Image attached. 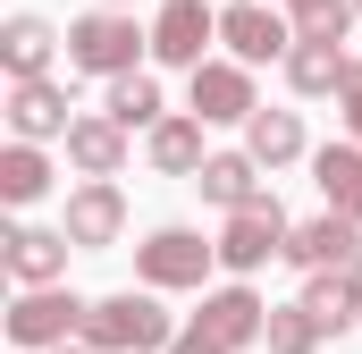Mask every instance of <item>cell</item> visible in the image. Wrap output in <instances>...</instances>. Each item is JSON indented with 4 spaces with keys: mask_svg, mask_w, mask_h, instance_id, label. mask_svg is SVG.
Here are the masks:
<instances>
[{
    "mask_svg": "<svg viewBox=\"0 0 362 354\" xmlns=\"http://www.w3.org/2000/svg\"><path fill=\"white\" fill-rule=\"evenodd\" d=\"M286 236H295V219L278 211V194H262V202L228 211V228H219V270L253 278L262 262H286Z\"/></svg>",
    "mask_w": 362,
    "mask_h": 354,
    "instance_id": "cell-4",
    "label": "cell"
},
{
    "mask_svg": "<svg viewBox=\"0 0 362 354\" xmlns=\"http://www.w3.org/2000/svg\"><path fill=\"white\" fill-rule=\"evenodd\" d=\"M42 194H51V161H42V144H25V135H17V144L0 152V202H17V211H25V202H42Z\"/></svg>",
    "mask_w": 362,
    "mask_h": 354,
    "instance_id": "cell-21",
    "label": "cell"
},
{
    "mask_svg": "<svg viewBox=\"0 0 362 354\" xmlns=\"http://www.w3.org/2000/svg\"><path fill=\"white\" fill-rule=\"evenodd\" d=\"M346 295H354V312H362V262H346Z\"/></svg>",
    "mask_w": 362,
    "mask_h": 354,
    "instance_id": "cell-28",
    "label": "cell"
},
{
    "mask_svg": "<svg viewBox=\"0 0 362 354\" xmlns=\"http://www.w3.org/2000/svg\"><path fill=\"white\" fill-rule=\"evenodd\" d=\"M185 76H194V118H202V127H245V118L262 110L245 59H202V68H185Z\"/></svg>",
    "mask_w": 362,
    "mask_h": 354,
    "instance_id": "cell-8",
    "label": "cell"
},
{
    "mask_svg": "<svg viewBox=\"0 0 362 354\" xmlns=\"http://www.w3.org/2000/svg\"><path fill=\"white\" fill-rule=\"evenodd\" d=\"M51 51H59V34H51L34 8H17V17L0 25V68H8V76H51Z\"/></svg>",
    "mask_w": 362,
    "mask_h": 354,
    "instance_id": "cell-19",
    "label": "cell"
},
{
    "mask_svg": "<svg viewBox=\"0 0 362 354\" xmlns=\"http://www.w3.org/2000/svg\"><path fill=\"white\" fill-rule=\"evenodd\" d=\"M85 295L76 287H25L17 304H8V346H25V354H51V346H68V338H85Z\"/></svg>",
    "mask_w": 362,
    "mask_h": 354,
    "instance_id": "cell-3",
    "label": "cell"
},
{
    "mask_svg": "<svg viewBox=\"0 0 362 354\" xmlns=\"http://www.w3.org/2000/svg\"><path fill=\"white\" fill-rule=\"evenodd\" d=\"M101 110H110V118H118L127 135H135V127H160V118H169V110H160V85H152L144 68H127V76H110V101H101Z\"/></svg>",
    "mask_w": 362,
    "mask_h": 354,
    "instance_id": "cell-22",
    "label": "cell"
},
{
    "mask_svg": "<svg viewBox=\"0 0 362 354\" xmlns=\"http://www.w3.org/2000/svg\"><path fill=\"white\" fill-rule=\"evenodd\" d=\"M194 321H202V329H211L228 354H245V346H262V338H270V304H262L245 278H228V287H202V312H194Z\"/></svg>",
    "mask_w": 362,
    "mask_h": 354,
    "instance_id": "cell-7",
    "label": "cell"
},
{
    "mask_svg": "<svg viewBox=\"0 0 362 354\" xmlns=\"http://www.w3.org/2000/svg\"><path fill=\"white\" fill-rule=\"evenodd\" d=\"M320 338H329V329L312 321L303 295H295V304H270V338H262L270 354H320Z\"/></svg>",
    "mask_w": 362,
    "mask_h": 354,
    "instance_id": "cell-24",
    "label": "cell"
},
{
    "mask_svg": "<svg viewBox=\"0 0 362 354\" xmlns=\"http://www.w3.org/2000/svg\"><path fill=\"white\" fill-rule=\"evenodd\" d=\"M354 17H362V0H354Z\"/></svg>",
    "mask_w": 362,
    "mask_h": 354,
    "instance_id": "cell-31",
    "label": "cell"
},
{
    "mask_svg": "<svg viewBox=\"0 0 362 354\" xmlns=\"http://www.w3.org/2000/svg\"><path fill=\"white\" fill-rule=\"evenodd\" d=\"M85 338L101 354H169L177 329H169V312H160V287H144V295L127 287V295H101L85 312Z\"/></svg>",
    "mask_w": 362,
    "mask_h": 354,
    "instance_id": "cell-1",
    "label": "cell"
},
{
    "mask_svg": "<svg viewBox=\"0 0 362 354\" xmlns=\"http://www.w3.org/2000/svg\"><path fill=\"white\" fill-rule=\"evenodd\" d=\"M211 42H219V8H202V0H169L152 17V59L160 68H202Z\"/></svg>",
    "mask_w": 362,
    "mask_h": 354,
    "instance_id": "cell-9",
    "label": "cell"
},
{
    "mask_svg": "<svg viewBox=\"0 0 362 354\" xmlns=\"http://www.w3.org/2000/svg\"><path fill=\"white\" fill-rule=\"evenodd\" d=\"M68 245H76L68 228H8V236H0L17 287H51V278H68Z\"/></svg>",
    "mask_w": 362,
    "mask_h": 354,
    "instance_id": "cell-13",
    "label": "cell"
},
{
    "mask_svg": "<svg viewBox=\"0 0 362 354\" xmlns=\"http://www.w3.org/2000/svg\"><path fill=\"white\" fill-rule=\"evenodd\" d=\"M346 68H354V59H346L337 34H295V51H286V85L295 93H337Z\"/></svg>",
    "mask_w": 362,
    "mask_h": 354,
    "instance_id": "cell-17",
    "label": "cell"
},
{
    "mask_svg": "<svg viewBox=\"0 0 362 354\" xmlns=\"http://www.w3.org/2000/svg\"><path fill=\"white\" fill-rule=\"evenodd\" d=\"M337 118L354 127V144H362V59L346 68V85H337Z\"/></svg>",
    "mask_w": 362,
    "mask_h": 354,
    "instance_id": "cell-26",
    "label": "cell"
},
{
    "mask_svg": "<svg viewBox=\"0 0 362 354\" xmlns=\"http://www.w3.org/2000/svg\"><path fill=\"white\" fill-rule=\"evenodd\" d=\"M144 161L160 177H194L211 152H202V118L194 110H177V118H160V127H144Z\"/></svg>",
    "mask_w": 362,
    "mask_h": 354,
    "instance_id": "cell-16",
    "label": "cell"
},
{
    "mask_svg": "<svg viewBox=\"0 0 362 354\" xmlns=\"http://www.w3.org/2000/svg\"><path fill=\"white\" fill-rule=\"evenodd\" d=\"M51 354H101V346H93V338H68V346H51Z\"/></svg>",
    "mask_w": 362,
    "mask_h": 354,
    "instance_id": "cell-29",
    "label": "cell"
},
{
    "mask_svg": "<svg viewBox=\"0 0 362 354\" xmlns=\"http://www.w3.org/2000/svg\"><path fill=\"white\" fill-rule=\"evenodd\" d=\"M303 304H312V321L329 329V338H346L362 312H354V295H346V270H303Z\"/></svg>",
    "mask_w": 362,
    "mask_h": 354,
    "instance_id": "cell-23",
    "label": "cell"
},
{
    "mask_svg": "<svg viewBox=\"0 0 362 354\" xmlns=\"http://www.w3.org/2000/svg\"><path fill=\"white\" fill-rule=\"evenodd\" d=\"M286 262L295 270H346V262H362V219H346V211L303 219V228L286 236Z\"/></svg>",
    "mask_w": 362,
    "mask_h": 354,
    "instance_id": "cell-12",
    "label": "cell"
},
{
    "mask_svg": "<svg viewBox=\"0 0 362 354\" xmlns=\"http://www.w3.org/2000/svg\"><path fill=\"white\" fill-rule=\"evenodd\" d=\"M68 169H85V177H118L127 169V127L110 118V110H85V118H68Z\"/></svg>",
    "mask_w": 362,
    "mask_h": 354,
    "instance_id": "cell-14",
    "label": "cell"
},
{
    "mask_svg": "<svg viewBox=\"0 0 362 354\" xmlns=\"http://www.w3.org/2000/svg\"><path fill=\"white\" fill-rule=\"evenodd\" d=\"M286 17H295V34H354L362 17H354V0H286Z\"/></svg>",
    "mask_w": 362,
    "mask_h": 354,
    "instance_id": "cell-25",
    "label": "cell"
},
{
    "mask_svg": "<svg viewBox=\"0 0 362 354\" xmlns=\"http://www.w3.org/2000/svg\"><path fill=\"white\" fill-rule=\"evenodd\" d=\"M219 42H228V59L262 68V59H286L295 51V17L286 8H262V0H236V8H219Z\"/></svg>",
    "mask_w": 362,
    "mask_h": 354,
    "instance_id": "cell-6",
    "label": "cell"
},
{
    "mask_svg": "<svg viewBox=\"0 0 362 354\" xmlns=\"http://www.w3.org/2000/svg\"><path fill=\"white\" fill-rule=\"evenodd\" d=\"M245 152H253L262 169L303 161V152H312V144H303V118H295V110H253V118H245Z\"/></svg>",
    "mask_w": 362,
    "mask_h": 354,
    "instance_id": "cell-20",
    "label": "cell"
},
{
    "mask_svg": "<svg viewBox=\"0 0 362 354\" xmlns=\"http://www.w3.org/2000/svg\"><path fill=\"white\" fill-rule=\"evenodd\" d=\"M194 185H202V202H219V211H245V202H262V194H270L253 152H211V161L194 169Z\"/></svg>",
    "mask_w": 362,
    "mask_h": 354,
    "instance_id": "cell-15",
    "label": "cell"
},
{
    "mask_svg": "<svg viewBox=\"0 0 362 354\" xmlns=\"http://www.w3.org/2000/svg\"><path fill=\"white\" fill-rule=\"evenodd\" d=\"M144 51H152V34H144L127 8H85V17L68 25V68H76V76H101V85L127 76Z\"/></svg>",
    "mask_w": 362,
    "mask_h": 354,
    "instance_id": "cell-2",
    "label": "cell"
},
{
    "mask_svg": "<svg viewBox=\"0 0 362 354\" xmlns=\"http://www.w3.org/2000/svg\"><path fill=\"white\" fill-rule=\"evenodd\" d=\"M169 354H228V346H219V338H211V329H202V321H185L177 338H169Z\"/></svg>",
    "mask_w": 362,
    "mask_h": 354,
    "instance_id": "cell-27",
    "label": "cell"
},
{
    "mask_svg": "<svg viewBox=\"0 0 362 354\" xmlns=\"http://www.w3.org/2000/svg\"><path fill=\"white\" fill-rule=\"evenodd\" d=\"M68 236H76V253H110L118 236H127V194H118V177H85L76 194H68V219H59Z\"/></svg>",
    "mask_w": 362,
    "mask_h": 354,
    "instance_id": "cell-10",
    "label": "cell"
},
{
    "mask_svg": "<svg viewBox=\"0 0 362 354\" xmlns=\"http://www.w3.org/2000/svg\"><path fill=\"white\" fill-rule=\"evenodd\" d=\"M8 135L59 144V135H68V85H51V76H8Z\"/></svg>",
    "mask_w": 362,
    "mask_h": 354,
    "instance_id": "cell-11",
    "label": "cell"
},
{
    "mask_svg": "<svg viewBox=\"0 0 362 354\" xmlns=\"http://www.w3.org/2000/svg\"><path fill=\"white\" fill-rule=\"evenodd\" d=\"M211 262H219V245H202L194 228H152V236L135 245V278H144V287H160V295H177V287L202 295Z\"/></svg>",
    "mask_w": 362,
    "mask_h": 354,
    "instance_id": "cell-5",
    "label": "cell"
},
{
    "mask_svg": "<svg viewBox=\"0 0 362 354\" xmlns=\"http://www.w3.org/2000/svg\"><path fill=\"white\" fill-rule=\"evenodd\" d=\"M312 185H320L329 211L362 219V144H320V152H312Z\"/></svg>",
    "mask_w": 362,
    "mask_h": 354,
    "instance_id": "cell-18",
    "label": "cell"
},
{
    "mask_svg": "<svg viewBox=\"0 0 362 354\" xmlns=\"http://www.w3.org/2000/svg\"><path fill=\"white\" fill-rule=\"evenodd\" d=\"M110 8H127V0H110Z\"/></svg>",
    "mask_w": 362,
    "mask_h": 354,
    "instance_id": "cell-30",
    "label": "cell"
}]
</instances>
